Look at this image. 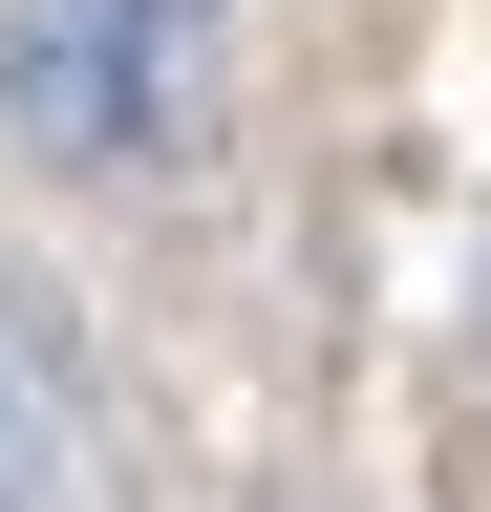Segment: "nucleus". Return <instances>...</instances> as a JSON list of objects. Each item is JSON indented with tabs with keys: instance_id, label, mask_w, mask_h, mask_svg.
Returning a JSON list of instances; mask_svg holds the SVG:
<instances>
[{
	"instance_id": "obj_1",
	"label": "nucleus",
	"mask_w": 491,
	"mask_h": 512,
	"mask_svg": "<svg viewBox=\"0 0 491 512\" xmlns=\"http://www.w3.org/2000/svg\"><path fill=\"white\" fill-rule=\"evenodd\" d=\"M150 128H171V43L129 22V0H0V150L129 171Z\"/></svg>"
},
{
	"instance_id": "obj_2",
	"label": "nucleus",
	"mask_w": 491,
	"mask_h": 512,
	"mask_svg": "<svg viewBox=\"0 0 491 512\" xmlns=\"http://www.w3.org/2000/svg\"><path fill=\"white\" fill-rule=\"evenodd\" d=\"M0 512H43V427H22V384H0Z\"/></svg>"
},
{
	"instance_id": "obj_3",
	"label": "nucleus",
	"mask_w": 491,
	"mask_h": 512,
	"mask_svg": "<svg viewBox=\"0 0 491 512\" xmlns=\"http://www.w3.org/2000/svg\"><path fill=\"white\" fill-rule=\"evenodd\" d=\"M129 22H150V43H193V22H214V0H129Z\"/></svg>"
}]
</instances>
